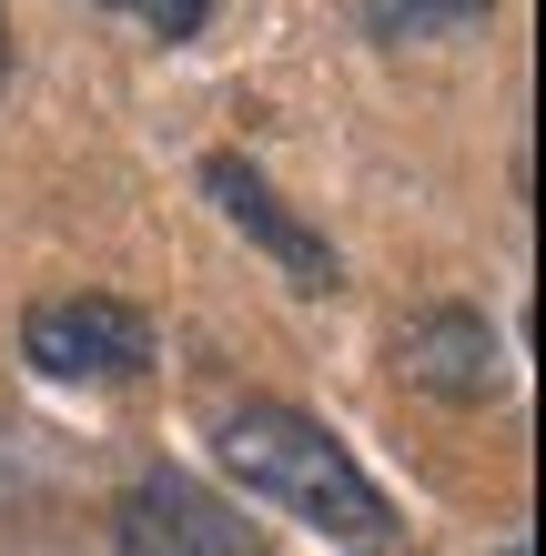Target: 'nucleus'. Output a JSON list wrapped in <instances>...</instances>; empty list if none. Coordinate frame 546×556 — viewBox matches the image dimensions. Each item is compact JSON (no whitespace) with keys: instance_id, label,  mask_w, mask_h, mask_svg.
<instances>
[{"instance_id":"obj_1","label":"nucleus","mask_w":546,"mask_h":556,"mask_svg":"<svg viewBox=\"0 0 546 556\" xmlns=\"http://www.w3.org/2000/svg\"><path fill=\"white\" fill-rule=\"evenodd\" d=\"M213 466L243 485V496H264L274 516H304L314 536H344V546H395V506H384V485L344 455L334 425H314L304 405H223L213 415Z\"/></svg>"},{"instance_id":"obj_2","label":"nucleus","mask_w":546,"mask_h":556,"mask_svg":"<svg viewBox=\"0 0 546 556\" xmlns=\"http://www.w3.org/2000/svg\"><path fill=\"white\" fill-rule=\"evenodd\" d=\"M21 354L61 384H132L152 375V314L122 293H51L21 314Z\"/></svg>"},{"instance_id":"obj_3","label":"nucleus","mask_w":546,"mask_h":556,"mask_svg":"<svg viewBox=\"0 0 546 556\" xmlns=\"http://www.w3.org/2000/svg\"><path fill=\"white\" fill-rule=\"evenodd\" d=\"M122 556H264V536L213 485H192L182 466H152L122 496Z\"/></svg>"},{"instance_id":"obj_4","label":"nucleus","mask_w":546,"mask_h":556,"mask_svg":"<svg viewBox=\"0 0 546 556\" xmlns=\"http://www.w3.org/2000/svg\"><path fill=\"white\" fill-rule=\"evenodd\" d=\"M203 192L223 203V223H233V233H243L253 253H274V264L294 274L304 293H334V283H344V264H334V243L314 233V223H304L294 203H283V192H274L264 173H253L243 152H203Z\"/></svg>"},{"instance_id":"obj_5","label":"nucleus","mask_w":546,"mask_h":556,"mask_svg":"<svg viewBox=\"0 0 546 556\" xmlns=\"http://www.w3.org/2000/svg\"><path fill=\"white\" fill-rule=\"evenodd\" d=\"M395 365H405L415 384H435V395H456V405L506 395V344H496V324L475 314V304H426V314H405Z\"/></svg>"},{"instance_id":"obj_6","label":"nucleus","mask_w":546,"mask_h":556,"mask_svg":"<svg viewBox=\"0 0 546 556\" xmlns=\"http://www.w3.org/2000/svg\"><path fill=\"white\" fill-rule=\"evenodd\" d=\"M486 11L496 0H355V21L374 30V41H435V30H466Z\"/></svg>"},{"instance_id":"obj_7","label":"nucleus","mask_w":546,"mask_h":556,"mask_svg":"<svg viewBox=\"0 0 546 556\" xmlns=\"http://www.w3.org/2000/svg\"><path fill=\"white\" fill-rule=\"evenodd\" d=\"M122 11H132L142 30H163V41H192V30L213 21V0H122Z\"/></svg>"},{"instance_id":"obj_8","label":"nucleus","mask_w":546,"mask_h":556,"mask_svg":"<svg viewBox=\"0 0 546 556\" xmlns=\"http://www.w3.org/2000/svg\"><path fill=\"white\" fill-rule=\"evenodd\" d=\"M0 81H11V30H0Z\"/></svg>"}]
</instances>
